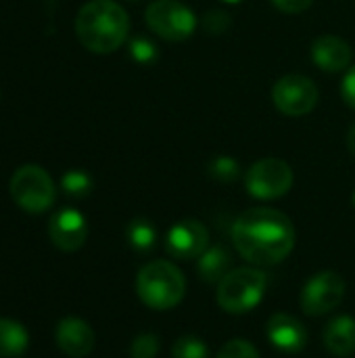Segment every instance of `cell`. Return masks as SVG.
Wrapping results in <instances>:
<instances>
[{
  "instance_id": "obj_1",
  "label": "cell",
  "mask_w": 355,
  "mask_h": 358,
  "mask_svg": "<svg viewBox=\"0 0 355 358\" xmlns=\"http://www.w3.org/2000/svg\"><path fill=\"white\" fill-rule=\"evenodd\" d=\"M239 254L255 266L282 262L295 248V227L287 214L274 208H251L232 227Z\"/></svg>"
},
{
  "instance_id": "obj_2",
  "label": "cell",
  "mask_w": 355,
  "mask_h": 358,
  "mask_svg": "<svg viewBox=\"0 0 355 358\" xmlns=\"http://www.w3.org/2000/svg\"><path fill=\"white\" fill-rule=\"evenodd\" d=\"M130 31L128 13L113 0H90L75 17L77 40L96 55L117 50Z\"/></svg>"
},
{
  "instance_id": "obj_3",
  "label": "cell",
  "mask_w": 355,
  "mask_h": 358,
  "mask_svg": "<svg viewBox=\"0 0 355 358\" xmlns=\"http://www.w3.org/2000/svg\"><path fill=\"white\" fill-rule=\"evenodd\" d=\"M136 294L149 308L169 310L182 302L186 294V279L176 264L155 260L140 268L136 277Z\"/></svg>"
},
{
  "instance_id": "obj_4",
  "label": "cell",
  "mask_w": 355,
  "mask_h": 358,
  "mask_svg": "<svg viewBox=\"0 0 355 358\" xmlns=\"http://www.w3.org/2000/svg\"><path fill=\"white\" fill-rule=\"evenodd\" d=\"M268 287V277L259 268H234L218 283V304L230 315L253 310Z\"/></svg>"
},
{
  "instance_id": "obj_5",
  "label": "cell",
  "mask_w": 355,
  "mask_h": 358,
  "mask_svg": "<svg viewBox=\"0 0 355 358\" xmlns=\"http://www.w3.org/2000/svg\"><path fill=\"white\" fill-rule=\"evenodd\" d=\"M8 191H10L13 201L29 214L46 212L48 208H52L54 197H56V189L48 172L31 164L21 166L10 176Z\"/></svg>"
},
{
  "instance_id": "obj_6",
  "label": "cell",
  "mask_w": 355,
  "mask_h": 358,
  "mask_svg": "<svg viewBox=\"0 0 355 358\" xmlns=\"http://www.w3.org/2000/svg\"><path fill=\"white\" fill-rule=\"evenodd\" d=\"M146 25L163 40L180 42L195 34V13L178 0H155L146 8Z\"/></svg>"
},
{
  "instance_id": "obj_7",
  "label": "cell",
  "mask_w": 355,
  "mask_h": 358,
  "mask_svg": "<svg viewBox=\"0 0 355 358\" xmlns=\"http://www.w3.org/2000/svg\"><path fill=\"white\" fill-rule=\"evenodd\" d=\"M245 187L255 199H278L293 187V170L287 162L268 157L253 164L245 174Z\"/></svg>"
},
{
  "instance_id": "obj_8",
  "label": "cell",
  "mask_w": 355,
  "mask_h": 358,
  "mask_svg": "<svg viewBox=\"0 0 355 358\" xmlns=\"http://www.w3.org/2000/svg\"><path fill=\"white\" fill-rule=\"evenodd\" d=\"M318 86L308 76L291 73L280 78L272 88V101L276 109L285 115L299 117L314 111L318 105Z\"/></svg>"
},
{
  "instance_id": "obj_9",
  "label": "cell",
  "mask_w": 355,
  "mask_h": 358,
  "mask_svg": "<svg viewBox=\"0 0 355 358\" xmlns=\"http://www.w3.org/2000/svg\"><path fill=\"white\" fill-rule=\"evenodd\" d=\"M345 296V281L335 271H322L310 277L301 289V308L310 317H320L335 310Z\"/></svg>"
},
{
  "instance_id": "obj_10",
  "label": "cell",
  "mask_w": 355,
  "mask_h": 358,
  "mask_svg": "<svg viewBox=\"0 0 355 358\" xmlns=\"http://www.w3.org/2000/svg\"><path fill=\"white\" fill-rule=\"evenodd\" d=\"M209 245L207 229L192 218L176 222L165 235V250L176 260H197Z\"/></svg>"
},
{
  "instance_id": "obj_11",
  "label": "cell",
  "mask_w": 355,
  "mask_h": 358,
  "mask_svg": "<svg viewBox=\"0 0 355 358\" xmlns=\"http://www.w3.org/2000/svg\"><path fill=\"white\" fill-rule=\"evenodd\" d=\"M48 235L54 248L63 252H77L88 237V222L82 212L73 208H63L52 214L48 222Z\"/></svg>"
},
{
  "instance_id": "obj_12",
  "label": "cell",
  "mask_w": 355,
  "mask_h": 358,
  "mask_svg": "<svg viewBox=\"0 0 355 358\" xmlns=\"http://www.w3.org/2000/svg\"><path fill=\"white\" fill-rule=\"evenodd\" d=\"M54 340L56 346L69 358H86L94 350V342H96L92 327L77 317H67L59 321Z\"/></svg>"
},
{
  "instance_id": "obj_13",
  "label": "cell",
  "mask_w": 355,
  "mask_h": 358,
  "mask_svg": "<svg viewBox=\"0 0 355 358\" xmlns=\"http://www.w3.org/2000/svg\"><path fill=\"white\" fill-rule=\"evenodd\" d=\"M268 340L272 342L274 348L282 352H299L308 344V331L301 325L299 319L287 313H276L270 317L268 327H266Z\"/></svg>"
},
{
  "instance_id": "obj_14",
  "label": "cell",
  "mask_w": 355,
  "mask_h": 358,
  "mask_svg": "<svg viewBox=\"0 0 355 358\" xmlns=\"http://www.w3.org/2000/svg\"><path fill=\"white\" fill-rule=\"evenodd\" d=\"M312 59L324 71H341L352 63V46L339 36H320L314 40Z\"/></svg>"
},
{
  "instance_id": "obj_15",
  "label": "cell",
  "mask_w": 355,
  "mask_h": 358,
  "mask_svg": "<svg viewBox=\"0 0 355 358\" xmlns=\"http://www.w3.org/2000/svg\"><path fill=\"white\" fill-rule=\"evenodd\" d=\"M324 346L335 357H347L355 352V319L347 315L335 317L324 329Z\"/></svg>"
},
{
  "instance_id": "obj_16",
  "label": "cell",
  "mask_w": 355,
  "mask_h": 358,
  "mask_svg": "<svg viewBox=\"0 0 355 358\" xmlns=\"http://www.w3.org/2000/svg\"><path fill=\"white\" fill-rule=\"evenodd\" d=\"M232 256L224 245H213L207 248L199 258H197V273L205 283H220L230 271Z\"/></svg>"
},
{
  "instance_id": "obj_17",
  "label": "cell",
  "mask_w": 355,
  "mask_h": 358,
  "mask_svg": "<svg viewBox=\"0 0 355 358\" xmlns=\"http://www.w3.org/2000/svg\"><path fill=\"white\" fill-rule=\"evenodd\" d=\"M29 346L25 327L10 319H0V358L21 357Z\"/></svg>"
},
{
  "instance_id": "obj_18",
  "label": "cell",
  "mask_w": 355,
  "mask_h": 358,
  "mask_svg": "<svg viewBox=\"0 0 355 358\" xmlns=\"http://www.w3.org/2000/svg\"><path fill=\"white\" fill-rule=\"evenodd\" d=\"M126 237H128V243L132 250L144 254V252H151L157 243V231L155 227L144 220V218H136L128 224L126 229Z\"/></svg>"
},
{
  "instance_id": "obj_19",
  "label": "cell",
  "mask_w": 355,
  "mask_h": 358,
  "mask_svg": "<svg viewBox=\"0 0 355 358\" xmlns=\"http://www.w3.org/2000/svg\"><path fill=\"white\" fill-rule=\"evenodd\" d=\"M61 187L63 191L69 195V197H86L90 195L94 182L92 178L86 174V172H80V170H71V172H65L63 178H61Z\"/></svg>"
},
{
  "instance_id": "obj_20",
  "label": "cell",
  "mask_w": 355,
  "mask_h": 358,
  "mask_svg": "<svg viewBox=\"0 0 355 358\" xmlns=\"http://www.w3.org/2000/svg\"><path fill=\"white\" fill-rule=\"evenodd\" d=\"M207 170H209V176H211L213 180L224 182V185L234 182V180L239 178V174H241L239 162L232 159V157H228V155H220V157L211 159V164H209Z\"/></svg>"
},
{
  "instance_id": "obj_21",
  "label": "cell",
  "mask_w": 355,
  "mask_h": 358,
  "mask_svg": "<svg viewBox=\"0 0 355 358\" xmlns=\"http://www.w3.org/2000/svg\"><path fill=\"white\" fill-rule=\"evenodd\" d=\"M172 357L174 358H207L209 350L207 344L195 336H182L174 342L172 346Z\"/></svg>"
},
{
  "instance_id": "obj_22",
  "label": "cell",
  "mask_w": 355,
  "mask_h": 358,
  "mask_svg": "<svg viewBox=\"0 0 355 358\" xmlns=\"http://www.w3.org/2000/svg\"><path fill=\"white\" fill-rule=\"evenodd\" d=\"M159 48L144 36H136L130 40V55L136 63H142V65H149L157 59V52Z\"/></svg>"
},
{
  "instance_id": "obj_23",
  "label": "cell",
  "mask_w": 355,
  "mask_h": 358,
  "mask_svg": "<svg viewBox=\"0 0 355 358\" xmlns=\"http://www.w3.org/2000/svg\"><path fill=\"white\" fill-rule=\"evenodd\" d=\"M161 348V342L155 334H142L138 336L132 346H130V357L132 358H157Z\"/></svg>"
},
{
  "instance_id": "obj_24",
  "label": "cell",
  "mask_w": 355,
  "mask_h": 358,
  "mask_svg": "<svg viewBox=\"0 0 355 358\" xmlns=\"http://www.w3.org/2000/svg\"><path fill=\"white\" fill-rule=\"evenodd\" d=\"M216 358H259V352L247 340H230L222 346L220 355Z\"/></svg>"
},
{
  "instance_id": "obj_25",
  "label": "cell",
  "mask_w": 355,
  "mask_h": 358,
  "mask_svg": "<svg viewBox=\"0 0 355 358\" xmlns=\"http://www.w3.org/2000/svg\"><path fill=\"white\" fill-rule=\"evenodd\" d=\"M203 27L207 34L211 36H222L228 31L230 27V15L224 13V10H209L205 17H203Z\"/></svg>"
},
{
  "instance_id": "obj_26",
  "label": "cell",
  "mask_w": 355,
  "mask_h": 358,
  "mask_svg": "<svg viewBox=\"0 0 355 358\" xmlns=\"http://www.w3.org/2000/svg\"><path fill=\"white\" fill-rule=\"evenodd\" d=\"M314 0H272V4L276 8H280L282 13H289V15H297V13H303L312 6Z\"/></svg>"
},
{
  "instance_id": "obj_27",
  "label": "cell",
  "mask_w": 355,
  "mask_h": 358,
  "mask_svg": "<svg viewBox=\"0 0 355 358\" xmlns=\"http://www.w3.org/2000/svg\"><path fill=\"white\" fill-rule=\"evenodd\" d=\"M341 94H343V101L355 109V65L349 67V71L345 73L343 78V84H341Z\"/></svg>"
},
{
  "instance_id": "obj_28",
  "label": "cell",
  "mask_w": 355,
  "mask_h": 358,
  "mask_svg": "<svg viewBox=\"0 0 355 358\" xmlns=\"http://www.w3.org/2000/svg\"><path fill=\"white\" fill-rule=\"evenodd\" d=\"M347 147H349V151L355 155V122L352 124V128H349V134H347Z\"/></svg>"
},
{
  "instance_id": "obj_29",
  "label": "cell",
  "mask_w": 355,
  "mask_h": 358,
  "mask_svg": "<svg viewBox=\"0 0 355 358\" xmlns=\"http://www.w3.org/2000/svg\"><path fill=\"white\" fill-rule=\"evenodd\" d=\"M224 2H228V4H239V2H243V0H224Z\"/></svg>"
},
{
  "instance_id": "obj_30",
  "label": "cell",
  "mask_w": 355,
  "mask_h": 358,
  "mask_svg": "<svg viewBox=\"0 0 355 358\" xmlns=\"http://www.w3.org/2000/svg\"><path fill=\"white\" fill-rule=\"evenodd\" d=\"M352 203H354V208H355V191H354V195H352Z\"/></svg>"
},
{
  "instance_id": "obj_31",
  "label": "cell",
  "mask_w": 355,
  "mask_h": 358,
  "mask_svg": "<svg viewBox=\"0 0 355 358\" xmlns=\"http://www.w3.org/2000/svg\"><path fill=\"white\" fill-rule=\"evenodd\" d=\"M132 2H136V0H132Z\"/></svg>"
}]
</instances>
